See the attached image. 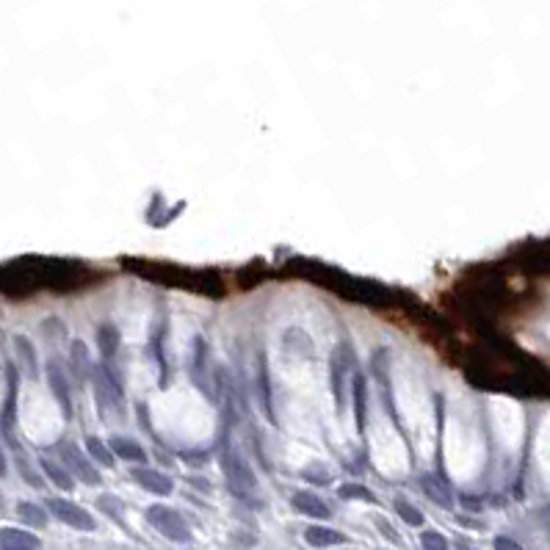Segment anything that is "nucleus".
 I'll return each instance as SVG.
<instances>
[{
    "label": "nucleus",
    "instance_id": "nucleus-1",
    "mask_svg": "<svg viewBox=\"0 0 550 550\" xmlns=\"http://www.w3.org/2000/svg\"><path fill=\"white\" fill-rule=\"evenodd\" d=\"M221 470H224V478H227V486H229L232 495L249 497V495L254 492L257 478H254L252 467L246 464V459H243L238 451L227 448V451L221 453Z\"/></svg>",
    "mask_w": 550,
    "mask_h": 550
},
{
    "label": "nucleus",
    "instance_id": "nucleus-2",
    "mask_svg": "<svg viewBox=\"0 0 550 550\" xmlns=\"http://www.w3.org/2000/svg\"><path fill=\"white\" fill-rule=\"evenodd\" d=\"M146 520H149V525H152L160 536H166V539H171V542H188V539H191V531H188L185 520L180 517V511H174V509H169V506H163V503L149 506V509H146Z\"/></svg>",
    "mask_w": 550,
    "mask_h": 550
},
{
    "label": "nucleus",
    "instance_id": "nucleus-3",
    "mask_svg": "<svg viewBox=\"0 0 550 550\" xmlns=\"http://www.w3.org/2000/svg\"><path fill=\"white\" fill-rule=\"evenodd\" d=\"M58 456H61L64 467H66L75 478H80L83 484H99V473H97V467H94V459H91L86 451H80L75 442H61V445H58Z\"/></svg>",
    "mask_w": 550,
    "mask_h": 550
},
{
    "label": "nucleus",
    "instance_id": "nucleus-4",
    "mask_svg": "<svg viewBox=\"0 0 550 550\" xmlns=\"http://www.w3.org/2000/svg\"><path fill=\"white\" fill-rule=\"evenodd\" d=\"M47 509H50V514L55 520H61L64 525H69L75 531H94V517L83 506H77V503H72L66 497H50Z\"/></svg>",
    "mask_w": 550,
    "mask_h": 550
},
{
    "label": "nucleus",
    "instance_id": "nucleus-5",
    "mask_svg": "<svg viewBox=\"0 0 550 550\" xmlns=\"http://www.w3.org/2000/svg\"><path fill=\"white\" fill-rule=\"evenodd\" d=\"M47 384L53 390V398L64 409V417H69L72 415V384H69V370L58 359L47 362Z\"/></svg>",
    "mask_w": 550,
    "mask_h": 550
},
{
    "label": "nucleus",
    "instance_id": "nucleus-6",
    "mask_svg": "<svg viewBox=\"0 0 550 550\" xmlns=\"http://www.w3.org/2000/svg\"><path fill=\"white\" fill-rule=\"evenodd\" d=\"M133 481L138 484V486H144L146 492H152V495H171V489H174V481L166 475V473H160V470H149V467H133Z\"/></svg>",
    "mask_w": 550,
    "mask_h": 550
},
{
    "label": "nucleus",
    "instance_id": "nucleus-7",
    "mask_svg": "<svg viewBox=\"0 0 550 550\" xmlns=\"http://www.w3.org/2000/svg\"><path fill=\"white\" fill-rule=\"evenodd\" d=\"M14 351H17V365H19V370H22L28 379H36V376H39V357H36L33 343H30L25 334H17V337H14Z\"/></svg>",
    "mask_w": 550,
    "mask_h": 550
},
{
    "label": "nucleus",
    "instance_id": "nucleus-8",
    "mask_svg": "<svg viewBox=\"0 0 550 550\" xmlns=\"http://www.w3.org/2000/svg\"><path fill=\"white\" fill-rule=\"evenodd\" d=\"M91 370H94V365L88 359L86 343L83 340H72V345H69V373H72V379L86 381V379H91Z\"/></svg>",
    "mask_w": 550,
    "mask_h": 550
},
{
    "label": "nucleus",
    "instance_id": "nucleus-9",
    "mask_svg": "<svg viewBox=\"0 0 550 550\" xmlns=\"http://www.w3.org/2000/svg\"><path fill=\"white\" fill-rule=\"evenodd\" d=\"M0 550H39V536L22 528H3Z\"/></svg>",
    "mask_w": 550,
    "mask_h": 550
},
{
    "label": "nucleus",
    "instance_id": "nucleus-10",
    "mask_svg": "<svg viewBox=\"0 0 550 550\" xmlns=\"http://www.w3.org/2000/svg\"><path fill=\"white\" fill-rule=\"evenodd\" d=\"M290 503H293L296 511H301V514H307V517H315V520H326V517L332 514L329 506H326L318 495H312V492H293Z\"/></svg>",
    "mask_w": 550,
    "mask_h": 550
},
{
    "label": "nucleus",
    "instance_id": "nucleus-11",
    "mask_svg": "<svg viewBox=\"0 0 550 550\" xmlns=\"http://www.w3.org/2000/svg\"><path fill=\"white\" fill-rule=\"evenodd\" d=\"M420 486H423V492H426L437 506H442V509H451V506H453V495H451V486H448L445 478H439V475H423V478H420Z\"/></svg>",
    "mask_w": 550,
    "mask_h": 550
},
{
    "label": "nucleus",
    "instance_id": "nucleus-12",
    "mask_svg": "<svg viewBox=\"0 0 550 550\" xmlns=\"http://www.w3.org/2000/svg\"><path fill=\"white\" fill-rule=\"evenodd\" d=\"M119 329L113 326V323H99L97 326V348H99V357L108 362V359H113L116 357V351H119Z\"/></svg>",
    "mask_w": 550,
    "mask_h": 550
},
{
    "label": "nucleus",
    "instance_id": "nucleus-13",
    "mask_svg": "<svg viewBox=\"0 0 550 550\" xmlns=\"http://www.w3.org/2000/svg\"><path fill=\"white\" fill-rule=\"evenodd\" d=\"M108 445H111L113 456H119L124 462H144L146 459V451L135 439H130V437H113Z\"/></svg>",
    "mask_w": 550,
    "mask_h": 550
},
{
    "label": "nucleus",
    "instance_id": "nucleus-14",
    "mask_svg": "<svg viewBox=\"0 0 550 550\" xmlns=\"http://www.w3.org/2000/svg\"><path fill=\"white\" fill-rule=\"evenodd\" d=\"M345 373H348V368L343 365V359H340V354H334L332 357V390H334V401H337V409L343 412L345 409V387H348V381H345Z\"/></svg>",
    "mask_w": 550,
    "mask_h": 550
},
{
    "label": "nucleus",
    "instance_id": "nucleus-15",
    "mask_svg": "<svg viewBox=\"0 0 550 550\" xmlns=\"http://www.w3.org/2000/svg\"><path fill=\"white\" fill-rule=\"evenodd\" d=\"M39 464H41L44 475H47V478H50V481H53L58 489H66V492H69V489L75 486V481H72L75 475H72V473H69L64 464H58V462H53V459H41Z\"/></svg>",
    "mask_w": 550,
    "mask_h": 550
},
{
    "label": "nucleus",
    "instance_id": "nucleus-16",
    "mask_svg": "<svg viewBox=\"0 0 550 550\" xmlns=\"http://www.w3.org/2000/svg\"><path fill=\"white\" fill-rule=\"evenodd\" d=\"M304 539L312 544V547H332V544H340L343 542V533L332 531V528H323V525H310L304 531Z\"/></svg>",
    "mask_w": 550,
    "mask_h": 550
},
{
    "label": "nucleus",
    "instance_id": "nucleus-17",
    "mask_svg": "<svg viewBox=\"0 0 550 550\" xmlns=\"http://www.w3.org/2000/svg\"><path fill=\"white\" fill-rule=\"evenodd\" d=\"M17 514H19L22 522H28V525H33V528H44V525H47V509H41V506H36V503H30V500L17 503Z\"/></svg>",
    "mask_w": 550,
    "mask_h": 550
},
{
    "label": "nucleus",
    "instance_id": "nucleus-18",
    "mask_svg": "<svg viewBox=\"0 0 550 550\" xmlns=\"http://www.w3.org/2000/svg\"><path fill=\"white\" fill-rule=\"evenodd\" d=\"M86 453L94 459V464L113 467V451H111V445H105L99 437H88V439H86Z\"/></svg>",
    "mask_w": 550,
    "mask_h": 550
},
{
    "label": "nucleus",
    "instance_id": "nucleus-19",
    "mask_svg": "<svg viewBox=\"0 0 550 550\" xmlns=\"http://www.w3.org/2000/svg\"><path fill=\"white\" fill-rule=\"evenodd\" d=\"M395 511L401 514V520H404V522H409V525H423V514H420L409 500L398 497V500H395Z\"/></svg>",
    "mask_w": 550,
    "mask_h": 550
},
{
    "label": "nucleus",
    "instance_id": "nucleus-20",
    "mask_svg": "<svg viewBox=\"0 0 550 550\" xmlns=\"http://www.w3.org/2000/svg\"><path fill=\"white\" fill-rule=\"evenodd\" d=\"M420 542H423V550H448V539L439 531H426Z\"/></svg>",
    "mask_w": 550,
    "mask_h": 550
},
{
    "label": "nucleus",
    "instance_id": "nucleus-21",
    "mask_svg": "<svg viewBox=\"0 0 550 550\" xmlns=\"http://www.w3.org/2000/svg\"><path fill=\"white\" fill-rule=\"evenodd\" d=\"M340 495H343V497H359V500L373 503V492L365 489V486H359V484H345V486H340Z\"/></svg>",
    "mask_w": 550,
    "mask_h": 550
},
{
    "label": "nucleus",
    "instance_id": "nucleus-22",
    "mask_svg": "<svg viewBox=\"0 0 550 550\" xmlns=\"http://www.w3.org/2000/svg\"><path fill=\"white\" fill-rule=\"evenodd\" d=\"M17 467H19V473H22V478L30 484V486H41V478L30 470V464L25 462V453H17Z\"/></svg>",
    "mask_w": 550,
    "mask_h": 550
},
{
    "label": "nucleus",
    "instance_id": "nucleus-23",
    "mask_svg": "<svg viewBox=\"0 0 550 550\" xmlns=\"http://www.w3.org/2000/svg\"><path fill=\"white\" fill-rule=\"evenodd\" d=\"M97 503H99V509H105L108 514H113V517L119 514V503H116V497H111V495H102Z\"/></svg>",
    "mask_w": 550,
    "mask_h": 550
},
{
    "label": "nucleus",
    "instance_id": "nucleus-24",
    "mask_svg": "<svg viewBox=\"0 0 550 550\" xmlns=\"http://www.w3.org/2000/svg\"><path fill=\"white\" fill-rule=\"evenodd\" d=\"M495 550H522L514 539H509V536H497L495 539Z\"/></svg>",
    "mask_w": 550,
    "mask_h": 550
},
{
    "label": "nucleus",
    "instance_id": "nucleus-25",
    "mask_svg": "<svg viewBox=\"0 0 550 550\" xmlns=\"http://www.w3.org/2000/svg\"><path fill=\"white\" fill-rule=\"evenodd\" d=\"M8 473V459H6V451H3V445H0V478Z\"/></svg>",
    "mask_w": 550,
    "mask_h": 550
},
{
    "label": "nucleus",
    "instance_id": "nucleus-26",
    "mask_svg": "<svg viewBox=\"0 0 550 550\" xmlns=\"http://www.w3.org/2000/svg\"><path fill=\"white\" fill-rule=\"evenodd\" d=\"M0 511H3V495H0Z\"/></svg>",
    "mask_w": 550,
    "mask_h": 550
},
{
    "label": "nucleus",
    "instance_id": "nucleus-27",
    "mask_svg": "<svg viewBox=\"0 0 550 550\" xmlns=\"http://www.w3.org/2000/svg\"><path fill=\"white\" fill-rule=\"evenodd\" d=\"M459 550H467V547H464V544H459Z\"/></svg>",
    "mask_w": 550,
    "mask_h": 550
}]
</instances>
